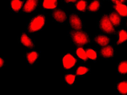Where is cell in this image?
<instances>
[{"instance_id": "obj_19", "label": "cell", "mask_w": 127, "mask_h": 95, "mask_svg": "<svg viewBox=\"0 0 127 95\" xmlns=\"http://www.w3.org/2000/svg\"><path fill=\"white\" fill-rule=\"evenodd\" d=\"M88 3L86 0H78L75 3L76 10L82 13H84L87 10Z\"/></svg>"}, {"instance_id": "obj_17", "label": "cell", "mask_w": 127, "mask_h": 95, "mask_svg": "<svg viewBox=\"0 0 127 95\" xmlns=\"http://www.w3.org/2000/svg\"><path fill=\"white\" fill-rule=\"evenodd\" d=\"M11 9L13 12L18 13L22 9L24 6V3L21 0H11L10 2Z\"/></svg>"}, {"instance_id": "obj_10", "label": "cell", "mask_w": 127, "mask_h": 95, "mask_svg": "<svg viewBox=\"0 0 127 95\" xmlns=\"http://www.w3.org/2000/svg\"><path fill=\"white\" fill-rule=\"evenodd\" d=\"M94 41L99 46L104 47L105 46L109 45L111 42V39L107 35L99 34L95 37Z\"/></svg>"}, {"instance_id": "obj_7", "label": "cell", "mask_w": 127, "mask_h": 95, "mask_svg": "<svg viewBox=\"0 0 127 95\" xmlns=\"http://www.w3.org/2000/svg\"><path fill=\"white\" fill-rule=\"evenodd\" d=\"M38 4L39 0H26L22 7V12L27 14L32 13L36 9Z\"/></svg>"}, {"instance_id": "obj_3", "label": "cell", "mask_w": 127, "mask_h": 95, "mask_svg": "<svg viewBox=\"0 0 127 95\" xmlns=\"http://www.w3.org/2000/svg\"><path fill=\"white\" fill-rule=\"evenodd\" d=\"M98 27L102 32L108 34H114L116 33L115 27L112 25L107 14H104L98 22Z\"/></svg>"}, {"instance_id": "obj_9", "label": "cell", "mask_w": 127, "mask_h": 95, "mask_svg": "<svg viewBox=\"0 0 127 95\" xmlns=\"http://www.w3.org/2000/svg\"><path fill=\"white\" fill-rule=\"evenodd\" d=\"M100 55L103 58L109 59L113 58L115 56V50L110 45L103 47L100 50Z\"/></svg>"}, {"instance_id": "obj_2", "label": "cell", "mask_w": 127, "mask_h": 95, "mask_svg": "<svg viewBox=\"0 0 127 95\" xmlns=\"http://www.w3.org/2000/svg\"><path fill=\"white\" fill-rule=\"evenodd\" d=\"M46 18L42 14H38L30 19L27 25V31L31 33H36L44 28Z\"/></svg>"}, {"instance_id": "obj_29", "label": "cell", "mask_w": 127, "mask_h": 95, "mask_svg": "<svg viewBox=\"0 0 127 95\" xmlns=\"http://www.w3.org/2000/svg\"><path fill=\"white\" fill-rule=\"evenodd\" d=\"M126 26H127V21H126Z\"/></svg>"}, {"instance_id": "obj_6", "label": "cell", "mask_w": 127, "mask_h": 95, "mask_svg": "<svg viewBox=\"0 0 127 95\" xmlns=\"http://www.w3.org/2000/svg\"><path fill=\"white\" fill-rule=\"evenodd\" d=\"M77 63V60L72 54L67 53L63 56L62 59V64L63 68L67 70H70L75 66Z\"/></svg>"}, {"instance_id": "obj_23", "label": "cell", "mask_w": 127, "mask_h": 95, "mask_svg": "<svg viewBox=\"0 0 127 95\" xmlns=\"http://www.w3.org/2000/svg\"><path fill=\"white\" fill-rule=\"evenodd\" d=\"M65 82L69 86H72L74 84L76 81V76L73 73H67L64 77Z\"/></svg>"}, {"instance_id": "obj_11", "label": "cell", "mask_w": 127, "mask_h": 95, "mask_svg": "<svg viewBox=\"0 0 127 95\" xmlns=\"http://www.w3.org/2000/svg\"><path fill=\"white\" fill-rule=\"evenodd\" d=\"M20 42L21 44L25 46L29 49H32L34 48V44L33 40L26 33H22L21 34V36H20Z\"/></svg>"}, {"instance_id": "obj_25", "label": "cell", "mask_w": 127, "mask_h": 95, "mask_svg": "<svg viewBox=\"0 0 127 95\" xmlns=\"http://www.w3.org/2000/svg\"><path fill=\"white\" fill-rule=\"evenodd\" d=\"M64 2L66 4H70L76 2L77 1V0H64Z\"/></svg>"}, {"instance_id": "obj_27", "label": "cell", "mask_w": 127, "mask_h": 95, "mask_svg": "<svg viewBox=\"0 0 127 95\" xmlns=\"http://www.w3.org/2000/svg\"><path fill=\"white\" fill-rule=\"evenodd\" d=\"M118 1H119L120 2H122V3H124V2H126L127 0H118Z\"/></svg>"}, {"instance_id": "obj_26", "label": "cell", "mask_w": 127, "mask_h": 95, "mask_svg": "<svg viewBox=\"0 0 127 95\" xmlns=\"http://www.w3.org/2000/svg\"><path fill=\"white\" fill-rule=\"evenodd\" d=\"M4 64H5V62L4 59L1 58V59H0V66H1V67H3L4 66Z\"/></svg>"}, {"instance_id": "obj_24", "label": "cell", "mask_w": 127, "mask_h": 95, "mask_svg": "<svg viewBox=\"0 0 127 95\" xmlns=\"http://www.w3.org/2000/svg\"><path fill=\"white\" fill-rule=\"evenodd\" d=\"M89 71H90V68L89 67L80 66H79L76 69V74L78 76H83L86 73H88Z\"/></svg>"}, {"instance_id": "obj_20", "label": "cell", "mask_w": 127, "mask_h": 95, "mask_svg": "<svg viewBox=\"0 0 127 95\" xmlns=\"http://www.w3.org/2000/svg\"><path fill=\"white\" fill-rule=\"evenodd\" d=\"M117 72L122 75L127 74V60L121 61L117 65Z\"/></svg>"}, {"instance_id": "obj_21", "label": "cell", "mask_w": 127, "mask_h": 95, "mask_svg": "<svg viewBox=\"0 0 127 95\" xmlns=\"http://www.w3.org/2000/svg\"><path fill=\"white\" fill-rule=\"evenodd\" d=\"M76 54L78 58L83 62H86L88 59L86 50H84L82 47L78 48L76 51Z\"/></svg>"}, {"instance_id": "obj_8", "label": "cell", "mask_w": 127, "mask_h": 95, "mask_svg": "<svg viewBox=\"0 0 127 95\" xmlns=\"http://www.w3.org/2000/svg\"><path fill=\"white\" fill-rule=\"evenodd\" d=\"M112 7L115 11L119 14L122 18L127 17V5L123 4V3L120 2L119 1L114 3Z\"/></svg>"}, {"instance_id": "obj_22", "label": "cell", "mask_w": 127, "mask_h": 95, "mask_svg": "<svg viewBox=\"0 0 127 95\" xmlns=\"http://www.w3.org/2000/svg\"><path fill=\"white\" fill-rule=\"evenodd\" d=\"M86 52L87 54L88 59L93 60V61H95L98 59V54L94 49L89 48L86 50Z\"/></svg>"}, {"instance_id": "obj_28", "label": "cell", "mask_w": 127, "mask_h": 95, "mask_svg": "<svg viewBox=\"0 0 127 95\" xmlns=\"http://www.w3.org/2000/svg\"><path fill=\"white\" fill-rule=\"evenodd\" d=\"M111 1H112V2H114V3H115V2H116V1H117L118 0H110Z\"/></svg>"}, {"instance_id": "obj_13", "label": "cell", "mask_w": 127, "mask_h": 95, "mask_svg": "<svg viewBox=\"0 0 127 95\" xmlns=\"http://www.w3.org/2000/svg\"><path fill=\"white\" fill-rule=\"evenodd\" d=\"M102 3L99 0H91L88 4L87 10L89 13H96L101 7Z\"/></svg>"}, {"instance_id": "obj_15", "label": "cell", "mask_w": 127, "mask_h": 95, "mask_svg": "<svg viewBox=\"0 0 127 95\" xmlns=\"http://www.w3.org/2000/svg\"><path fill=\"white\" fill-rule=\"evenodd\" d=\"M41 5L44 9H55L58 7V0H42Z\"/></svg>"}, {"instance_id": "obj_16", "label": "cell", "mask_w": 127, "mask_h": 95, "mask_svg": "<svg viewBox=\"0 0 127 95\" xmlns=\"http://www.w3.org/2000/svg\"><path fill=\"white\" fill-rule=\"evenodd\" d=\"M117 36L116 45H122L127 42V31L125 29H121L117 32Z\"/></svg>"}, {"instance_id": "obj_4", "label": "cell", "mask_w": 127, "mask_h": 95, "mask_svg": "<svg viewBox=\"0 0 127 95\" xmlns=\"http://www.w3.org/2000/svg\"><path fill=\"white\" fill-rule=\"evenodd\" d=\"M68 24L70 27L75 31L82 30L84 25L80 17L77 14L73 13L68 17Z\"/></svg>"}, {"instance_id": "obj_14", "label": "cell", "mask_w": 127, "mask_h": 95, "mask_svg": "<svg viewBox=\"0 0 127 95\" xmlns=\"http://www.w3.org/2000/svg\"><path fill=\"white\" fill-rule=\"evenodd\" d=\"M39 53L36 51H33L27 53L26 54L27 62L30 65H33L35 63L39 58Z\"/></svg>"}, {"instance_id": "obj_1", "label": "cell", "mask_w": 127, "mask_h": 95, "mask_svg": "<svg viewBox=\"0 0 127 95\" xmlns=\"http://www.w3.org/2000/svg\"><path fill=\"white\" fill-rule=\"evenodd\" d=\"M72 42L77 46H83L90 42V38L89 34L85 31H71L68 33Z\"/></svg>"}, {"instance_id": "obj_18", "label": "cell", "mask_w": 127, "mask_h": 95, "mask_svg": "<svg viewBox=\"0 0 127 95\" xmlns=\"http://www.w3.org/2000/svg\"><path fill=\"white\" fill-rule=\"evenodd\" d=\"M116 89L120 95H127V80L118 82L116 84Z\"/></svg>"}, {"instance_id": "obj_5", "label": "cell", "mask_w": 127, "mask_h": 95, "mask_svg": "<svg viewBox=\"0 0 127 95\" xmlns=\"http://www.w3.org/2000/svg\"><path fill=\"white\" fill-rule=\"evenodd\" d=\"M52 18L55 21L60 24H64L67 19V14L62 8H56L51 14Z\"/></svg>"}, {"instance_id": "obj_12", "label": "cell", "mask_w": 127, "mask_h": 95, "mask_svg": "<svg viewBox=\"0 0 127 95\" xmlns=\"http://www.w3.org/2000/svg\"><path fill=\"white\" fill-rule=\"evenodd\" d=\"M109 18L110 20L111 23L115 27H119L122 24L121 16L116 11H112L109 15Z\"/></svg>"}]
</instances>
